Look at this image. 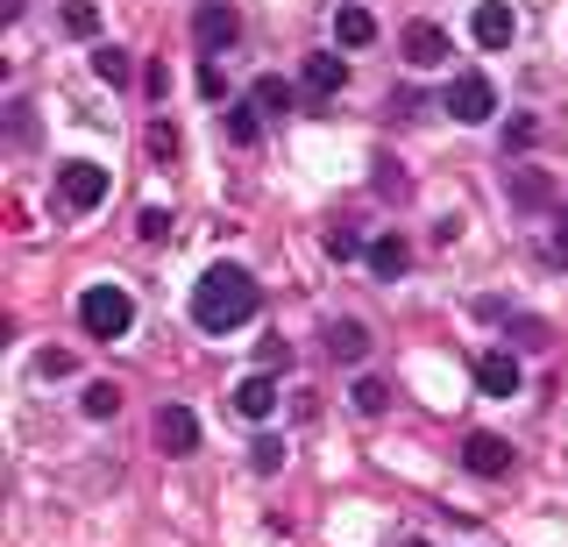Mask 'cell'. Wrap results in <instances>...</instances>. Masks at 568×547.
<instances>
[{
    "label": "cell",
    "instance_id": "1",
    "mask_svg": "<svg viewBox=\"0 0 568 547\" xmlns=\"http://www.w3.org/2000/svg\"><path fill=\"white\" fill-rule=\"evenodd\" d=\"M256 277L242 271V263H213V271L192 285V321H200L206 334H227V327H242L248 313H256Z\"/></svg>",
    "mask_w": 568,
    "mask_h": 547
},
{
    "label": "cell",
    "instance_id": "2",
    "mask_svg": "<svg viewBox=\"0 0 568 547\" xmlns=\"http://www.w3.org/2000/svg\"><path fill=\"white\" fill-rule=\"evenodd\" d=\"M79 321H85V334H100V342H121V334L135 327V298L121 285H93V292H79Z\"/></svg>",
    "mask_w": 568,
    "mask_h": 547
},
{
    "label": "cell",
    "instance_id": "3",
    "mask_svg": "<svg viewBox=\"0 0 568 547\" xmlns=\"http://www.w3.org/2000/svg\"><path fill=\"white\" fill-rule=\"evenodd\" d=\"M58 200L71 206V214L100 206V200H106V164H85V156H71V164H58Z\"/></svg>",
    "mask_w": 568,
    "mask_h": 547
},
{
    "label": "cell",
    "instance_id": "4",
    "mask_svg": "<svg viewBox=\"0 0 568 547\" xmlns=\"http://www.w3.org/2000/svg\"><path fill=\"white\" fill-rule=\"evenodd\" d=\"M440 108L476 129V121H490V114H497V93H490V79H484V72H455V79H448V100H440Z\"/></svg>",
    "mask_w": 568,
    "mask_h": 547
},
{
    "label": "cell",
    "instance_id": "5",
    "mask_svg": "<svg viewBox=\"0 0 568 547\" xmlns=\"http://www.w3.org/2000/svg\"><path fill=\"white\" fill-rule=\"evenodd\" d=\"M235 37H242L235 8H221V0H200V8H192V43H200L206 58H221V50H235Z\"/></svg>",
    "mask_w": 568,
    "mask_h": 547
},
{
    "label": "cell",
    "instance_id": "6",
    "mask_svg": "<svg viewBox=\"0 0 568 547\" xmlns=\"http://www.w3.org/2000/svg\"><path fill=\"white\" fill-rule=\"evenodd\" d=\"M156 448H164V455H192V448H200V419H192L185 405H156Z\"/></svg>",
    "mask_w": 568,
    "mask_h": 547
},
{
    "label": "cell",
    "instance_id": "7",
    "mask_svg": "<svg viewBox=\"0 0 568 547\" xmlns=\"http://www.w3.org/2000/svg\"><path fill=\"white\" fill-rule=\"evenodd\" d=\"M476 384H484V398H511V392H519V356L484 348V356H476Z\"/></svg>",
    "mask_w": 568,
    "mask_h": 547
},
{
    "label": "cell",
    "instance_id": "8",
    "mask_svg": "<svg viewBox=\"0 0 568 547\" xmlns=\"http://www.w3.org/2000/svg\"><path fill=\"white\" fill-rule=\"evenodd\" d=\"M462 469H469V476H505L511 469V448L497 434H469V440H462Z\"/></svg>",
    "mask_w": 568,
    "mask_h": 547
},
{
    "label": "cell",
    "instance_id": "9",
    "mask_svg": "<svg viewBox=\"0 0 568 547\" xmlns=\"http://www.w3.org/2000/svg\"><path fill=\"white\" fill-rule=\"evenodd\" d=\"M298 79H306V100H334V93L348 85V64L334 58V50H313V58H306V72H298Z\"/></svg>",
    "mask_w": 568,
    "mask_h": 547
},
{
    "label": "cell",
    "instance_id": "10",
    "mask_svg": "<svg viewBox=\"0 0 568 547\" xmlns=\"http://www.w3.org/2000/svg\"><path fill=\"white\" fill-rule=\"evenodd\" d=\"M405 64H419V72L448 64V29H434V22H413V29H405Z\"/></svg>",
    "mask_w": 568,
    "mask_h": 547
},
{
    "label": "cell",
    "instance_id": "11",
    "mask_svg": "<svg viewBox=\"0 0 568 547\" xmlns=\"http://www.w3.org/2000/svg\"><path fill=\"white\" fill-rule=\"evenodd\" d=\"M235 413L242 419H271L277 413V377H271V369H256V377L235 384Z\"/></svg>",
    "mask_w": 568,
    "mask_h": 547
},
{
    "label": "cell",
    "instance_id": "12",
    "mask_svg": "<svg viewBox=\"0 0 568 547\" xmlns=\"http://www.w3.org/2000/svg\"><path fill=\"white\" fill-rule=\"evenodd\" d=\"M469 29H476V43H484V50H505L511 37H519V22H511V8H505V0H484Z\"/></svg>",
    "mask_w": 568,
    "mask_h": 547
},
{
    "label": "cell",
    "instance_id": "13",
    "mask_svg": "<svg viewBox=\"0 0 568 547\" xmlns=\"http://www.w3.org/2000/svg\"><path fill=\"white\" fill-rule=\"evenodd\" d=\"M327 356H334V363H363V356H369V327H363V321H334V327H327Z\"/></svg>",
    "mask_w": 568,
    "mask_h": 547
},
{
    "label": "cell",
    "instance_id": "14",
    "mask_svg": "<svg viewBox=\"0 0 568 547\" xmlns=\"http://www.w3.org/2000/svg\"><path fill=\"white\" fill-rule=\"evenodd\" d=\"M369 271H377V277H405V263H413V250H405V242L398 235H377V242H369Z\"/></svg>",
    "mask_w": 568,
    "mask_h": 547
},
{
    "label": "cell",
    "instance_id": "15",
    "mask_svg": "<svg viewBox=\"0 0 568 547\" xmlns=\"http://www.w3.org/2000/svg\"><path fill=\"white\" fill-rule=\"evenodd\" d=\"M334 37H342L348 50H363L369 37H377V22H369V8H342V14H334Z\"/></svg>",
    "mask_w": 568,
    "mask_h": 547
},
{
    "label": "cell",
    "instance_id": "16",
    "mask_svg": "<svg viewBox=\"0 0 568 547\" xmlns=\"http://www.w3.org/2000/svg\"><path fill=\"white\" fill-rule=\"evenodd\" d=\"M93 72L106 85H129L135 79V64H129V50H114V43H93Z\"/></svg>",
    "mask_w": 568,
    "mask_h": 547
},
{
    "label": "cell",
    "instance_id": "17",
    "mask_svg": "<svg viewBox=\"0 0 568 547\" xmlns=\"http://www.w3.org/2000/svg\"><path fill=\"white\" fill-rule=\"evenodd\" d=\"M248 100H256V108H263V114H284V108H292V85H284L277 72H263L256 85H248Z\"/></svg>",
    "mask_w": 568,
    "mask_h": 547
},
{
    "label": "cell",
    "instance_id": "18",
    "mask_svg": "<svg viewBox=\"0 0 568 547\" xmlns=\"http://www.w3.org/2000/svg\"><path fill=\"white\" fill-rule=\"evenodd\" d=\"M256 135H263V108H256V100H248V108H227V143H256Z\"/></svg>",
    "mask_w": 568,
    "mask_h": 547
},
{
    "label": "cell",
    "instance_id": "19",
    "mask_svg": "<svg viewBox=\"0 0 568 547\" xmlns=\"http://www.w3.org/2000/svg\"><path fill=\"white\" fill-rule=\"evenodd\" d=\"M327 256H334V263H348V256H369V242L355 235L348 221H334V227H327Z\"/></svg>",
    "mask_w": 568,
    "mask_h": 547
},
{
    "label": "cell",
    "instance_id": "20",
    "mask_svg": "<svg viewBox=\"0 0 568 547\" xmlns=\"http://www.w3.org/2000/svg\"><path fill=\"white\" fill-rule=\"evenodd\" d=\"M384 405H390V384H384V377H355V413H369V419H377Z\"/></svg>",
    "mask_w": 568,
    "mask_h": 547
},
{
    "label": "cell",
    "instance_id": "21",
    "mask_svg": "<svg viewBox=\"0 0 568 547\" xmlns=\"http://www.w3.org/2000/svg\"><path fill=\"white\" fill-rule=\"evenodd\" d=\"M79 405H85V419H114L121 413V392H114V384H85Z\"/></svg>",
    "mask_w": 568,
    "mask_h": 547
},
{
    "label": "cell",
    "instance_id": "22",
    "mask_svg": "<svg viewBox=\"0 0 568 547\" xmlns=\"http://www.w3.org/2000/svg\"><path fill=\"white\" fill-rule=\"evenodd\" d=\"M511 192H519L526 206H540V200H547V171H532V164H519V171H511Z\"/></svg>",
    "mask_w": 568,
    "mask_h": 547
},
{
    "label": "cell",
    "instance_id": "23",
    "mask_svg": "<svg viewBox=\"0 0 568 547\" xmlns=\"http://www.w3.org/2000/svg\"><path fill=\"white\" fill-rule=\"evenodd\" d=\"M64 29H71V37H93V29H100V8H93V0H64Z\"/></svg>",
    "mask_w": 568,
    "mask_h": 547
},
{
    "label": "cell",
    "instance_id": "24",
    "mask_svg": "<svg viewBox=\"0 0 568 547\" xmlns=\"http://www.w3.org/2000/svg\"><path fill=\"white\" fill-rule=\"evenodd\" d=\"M135 235H142V242H164V235H171V214H164V206H142Z\"/></svg>",
    "mask_w": 568,
    "mask_h": 547
},
{
    "label": "cell",
    "instance_id": "25",
    "mask_svg": "<svg viewBox=\"0 0 568 547\" xmlns=\"http://www.w3.org/2000/svg\"><path fill=\"white\" fill-rule=\"evenodd\" d=\"M256 363H263V369H292V342H277V334H271V342L256 348Z\"/></svg>",
    "mask_w": 568,
    "mask_h": 547
},
{
    "label": "cell",
    "instance_id": "26",
    "mask_svg": "<svg viewBox=\"0 0 568 547\" xmlns=\"http://www.w3.org/2000/svg\"><path fill=\"white\" fill-rule=\"evenodd\" d=\"M284 463V448H277V440H256V455H248V469H256V476H271Z\"/></svg>",
    "mask_w": 568,
    "mask_h": 547
},
{
    "label": "cell",
    "instance_id": "27",
    "mask_svg": "<svg viewBox=\"0 0 568 547\" xmlns=\"http://www.w3.org/2000/svg\"><path fill=\"white\" fill-rule=\"evenodd\" d=\"M200 93H206V100H227V79H221V64H213V58L200 64Z\"/></svg>",
    "mask_w": 568,
    "mask_h": 547
},
{
    "label": "cell",
    "instance_id": "28",
    "mask_svg": "<svg viewBox=\"0 0 568 547\" xmlns=\"http://www.w3.org/2000/svg\"><path fill=\"white\" fill-rule=\"evenodd\" d=\"M511 342H519V348H540L547 327H540V321H511Z\"/></svg>",
    "mask_w": 568,
    "mask_h": 547
},
{
    "label": "cell",
    "instance_id": "29",
    "mask_svg": "<svg viewBox=\"0 0 568 547\" xmlns=\"http://www.w3.org/2000/svg\"><path fill=\"white\" fill-rule=\"evenodd\" d=\"M150 156H178V129L156 121V129H150Z\"/></svg>",
    "mask_w": 568,
    "mask_h": 547
},
{
    "label": "cell",
    "instance_id": "30",
    "mask_svg": "<svg viewBox=\"0 0 568 547\" xmlns=\"http://www.w3.org/2000/svg\"><path fill=\"white\" fill-rule=\"evenodd\" d=\"M36 369H43V377H71V356H64V348H50V356L36 363Z\"/></svg>",
    "mask_w": 568,
    "mask_h": 547
},
{
    "label": "cell",
    "instance_id": "31",
    "mask_svg": "<svg viewBox=\"0 0 568 547\" xmlns=\"http://www.w3.org/2000/svg\"><path fill=\"white\" fill-rule=\"evenodd\" d=\"M377 192H405V179L390 171V156H377Z\"/></svg>",
    "mask_w": 568,
    "mask_h": 547
},
{
    "label": "cell",
    "instance_id": "32",
    "mask_svg": "<svg viewBox=\"0 0 568 547\" xmlns=\"http://www.w3.org/2000/svg\"><path fill=\"white\" fill-rule=\"evenodd\" d=\"M555 242H561V250H568V206H561V214H555Z\"/></svg>",
    "mask_w": 568,
    "mask_h": 547
},
{
    "label": "cell",
    "instance_id": "33",
    "mask_svg": "<svg viewBox=\"0 0 568 547\" xmlns=\"http://www.w3.org/2000/svg\"><path fill=\"white\" fill-rule=\"evenodd\" d=\"M405 547H426V540H405Z\"/></svg>",
    "mask_w": 568,
    "mask_h": 547
}]
</instances>
